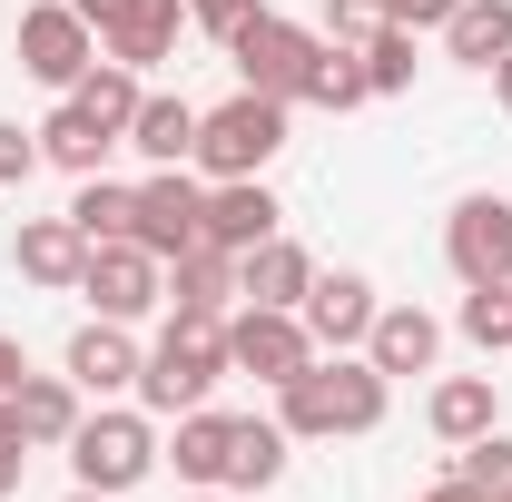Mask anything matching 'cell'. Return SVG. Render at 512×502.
Instances as JSON below:
<instances>
[{"instance_id":"cell-1","label":"cell","mask_w":512,"mask_h":502,"mask_svg":"<svg viewBox=\"0 0 512 502\" xmlns=\"http://www.w3.org/2000/svg\"><path fill=\"white\" fill-rule=\"evenodd\" d=\"M394 414V375H375V355H316L296 384H276V424L296 443H355Z\"/></svg>"},{"instance_id":"cell-2","label":"cell","mask_w":512,"mask_h":502,"mask_svg":"<svg viewBox=\"0 0 512 502\" xmlns=\"http://www.w3.org/2000/svg\"><path fill=\"white\" fill-rule=\"evenodd\" d=\"M217 384H227V315H168L158 345H148V365H138V404L158 424H178Z\"/></svg>"},{"instance_id":"cell-3","label":"cell","mask_w":512,"mask_h":502,"mask_svg":"<svg viewBox=\"0 0 512 502\" xmlns=\"http://www.w3.org/2000/svg\"><path fill=\"white\" fill-rule=\"evenodd\" d=\"M60 453H69V473H79L89 493H138L168 443H158V414H148V404H99V414H79V434H69Z\"/></svg>"},{"instance_id":"cell-4","label":"cell","mask_w":512,"mask_h":502,"mask_svg":"<svg viewBox=\"0 0 512 502\" xmlns=\"http://www.w3.org/2000/svg\"><path fill=\"white\" fill-rule=\"evenodd\" d=\"M276 148H286V99L237 89V99L197 109V158H188V168H197V178H266Z\"/></svg>"},{"instance_id":"cell-5","label":"cell","mask_w":512,"mask_h":502,"mask_svg":"<svg viewBox=\"0 0 512 502\" xmlns=\"http://www.w3.org/2000/svg\"><path fill=\"white\" fill-rule=\"evenodd\" d=\"M325 30H306V20H286V10H256V20H237L227 30V69H237V89H266V99H306V69H316Z\"/></svg>"},{"instance_id":"cell-6","label":"cell","mask_w":512,"mask_h":502,"mask_svg":"<svg viewBox=\"0 0 512 502\" xmlns=\"http://www.w3.org/2000/svg\"><path fill=\"white\" fill-rule=\"evenodd\" d=\"M306 365H316V335H306L296 306H237L227 315V375H256L276 394V384H296Z\"/></svg>"},{"instance_id":"cell-7","label":"cell","mask_w":512,"mask_h":502,"mask_svg":"<svg viewBox=\"0 0 512 502\" xmlns=\"http://www.w3.org/2000/svg\"><path fill=\"white\" fill-rule=\"evenodd\" d=\"M89 30H99V60H119V69H148L178 50V30H188V0H69Z\"/></svg>"},{"instance_id":"cell-8","label":"cell","mask_w":512,"mask_h":502,"mask_svg":"<svg viewBox=\"0 0 512 502\" xmlns=\"http://www.w3.org/2000/svg\"><path fill=\"white\" fill-rule=\"evenodd\" d=\"M79 296H89V315H109V325H138V315L168 306V266L138 247V237H99L89 266H79Z\"/></svg>"},{"instance_id":"cell-9","label":"cell","mask_w":512,"mask_h":502,"mask_svg":"<svg viewBox=\"0 0 512 502\" xmlns=\"http://www.w3.org/2000/svg\"><path fill=\"white\" fill-rule=\"evenodd\" d=\"M444 266L463 276V286H512V197H493V188L453 197V217H444Z\"/></svg>"},{"instance_id":"cell-10","label":"cell","mask_w":512,"mask_h":502,"mask_svg":"<svg viewBox=\"0 0 512 502\" xmlns=\"http://www.w3.org/2000/svg\"><path fill=\"white\" fill-rule=\"evenodd\" d=\"M89 60H99V30H89L69 0H30V10H20V69H30L40 89L69 99V89L89 79Z\"/></svg>"},{"instance_id":"cell-11","label":"cell","mask_w":512,"mask_h":502,"mask_svg":"<svg viewBox=\"0 0 512 502\" xmlns=\"http://www.w3.org/2000/svg\"><path fill=\"white\" fill-rule=\"evenodd\" d=\"M128 237L158 256H188L197 237H207V178H188V168H148L138 178V217H128Z\"/></svg>"},{"instance_id":"cell-12","label":"cell","mask_w":512,"mask_h":502,"mask_svg":"<svg viewBox=\"0 0 512 502\" xmlns=\"http://www.w3.org/2000/svg\"><path fill=\"white\" fill-rule=\"evenodd\" d=\"M375 276H355V266H316V286H306V335H316V355H365V335H375Z\"/></svg>"},{"instance_id":"cell-13","label":"cell","mask_w":512,"mask_h":502,"mask_svg":"<svg viewBox=\"0 0 512 502\" xmlns=\"http://www.w3.org/2000/svg\"><path fill=\"white\" fill-rule=\"evenodd\" d=\"M138 365H148V355H138V335H128V325H109V315H89V325L69 335V355H60V375L79 384L89 404H119V394H138Z\"/></svg>"},{"instance_id":"cell-14","label":"cell","mask_w":512,"mask_h":502,"mask_svg":"<svg viewBox=\"0 0 512 502\" xmlns=\"http://www.w3.org/2000/svg\"><path fill=\"white\" fill-rule=\"evenodd\" d=\"M276 227H286V207H276L266 178H207V247L247 256V247H266Z\"/></svg>"},{"instance_id":"cell-15","label":"cell","mask_w":512,"mask_h":502,"mask_svg":"<svg viewBox=\"0 0 512 502\" xmlns=\"http://www.w3.org/2000/svg\"><path fill=\"white\" fill-rule=\"evenodd\" d=\"M10 266L30 276V286H50V296H79V266H89V237L60 217H20V237H10Z\"/></svg>"},{"instance_id":"cell-16","label":"cell","mask_w":512,"mask_h":502,"mask_svg":"<svg viewBox=\"0 0 512 502\" xmlns=\"http://www.w3.org/2000/svg\"><path fill=\"white\" fill-rule=\"evenodd\" d=\"M306 286H316V256L296 247L286 227L237 256V306H306Z\"/></svg>"},{"instance_id":"cell-17","label":"cell","mask_w":512,"mask_h":502,"mask_svg":"<svg viewBox=\"0 0 512 502\" xmlns=\"http://www.w3.org/2000/svg\"><path fill=\"white\" fill-rule=\"evenodd\" d=\"M227 434H237V414L197 404V414H178V434H168L158 463H178V483H188V493H227Z\"/></svg>"},{"instance_id":"cell-18","label":"cell","mask_w":512,"mask_h":502,"mask_svg":"<svg viewBox=\"0 0 512 502\" xmlns=\"http://www.w3.org/2000/svg\"><path fill=\"white\" fill-rule=\"evenodd\" d=\"M168 315H237V256L207 237L188 256H168Z\"/></svg>"},{"instance_id":"cell-19","label":"cell","mask_w":512,"mask_h":502,"mask_svg":"<svg viewBox=\"0 0 512 502\" xmlns=\"http://www.w3.org/2000/svg\"><path fill=\"white\" fill-rule=\"evenodd\" d=\"M365 355H375V375H434V355H444V325H434L424 306H375Z\"/></svg>"},{"instance_id":"cell-20","label":"cell","mask_w":512,"mask_h":502,"mask_svg":"<svg viewBox=\"0 0 512 502\" xmlns=\"http://www.w3.org/2000/svg\"><path fill=\"white\" fill-rule=\"evenodd\" d=\"M424 424H434V443H473L503 424V384L493 375H444L434 394H424Z\"/></svg>"},{"instance_id":"cell-21","label":"cell","mask_w":512,"mask_h":502,"mask_svg":"<svg viewBox=\"0 0 512 502\" xmlns=\"http://www.w3.org/2000/svg\"><path fill=\"white\" fill-rule=\"evenodd\" d=\"M119 148H138L148 168H188V158H197V109H188V99H168V89H148Z\"/></svg>"},{"instance_id":"cell-22","label":"cell","mask_w":512,"mask_h":502,"mask_svg":"<svg viewBox=\"0 0 512 502\" xmlns=\"http://www.w3.org/2000/svg\"><path fill=\"white\" fill-rule=\"evenodd\" d=\"M286 453H296V434H286L276 414H237V434H227V493L286 483Z\"/></svg>"},{"instance_id":"cell-23","label":"cell","mask_w":512,"mask_h":502,"mask_svg":"<svg viewBox=\"0 0 512 502\" xmlns=\"http://www.w3.org/2000/svg\"><path fill=\"white\" fill-rule=\"evenodd\" d=\"M10 414H20V434L40 443V453H60L69 434H79V414H89V394L69 375H20V394H10Z\"/></svg>"},{"instance_id":"cell-24","label":"cell","mask_w":512,"mask_h":502,"mask_svg":"<svg viewBox=\"0 0 512 502\" xmlns=\"http://www.w3.org/2000/svg\"><path fill=\"white\" fill-rule=\"evenodd\" d=\"M109 148H119V138H109V128L89 119L79 99H60V109L40 119V168H69V178H99V168H109Z\"/></svg>"},{"instance_id":"cell-25","label":"cell","mask_w":512,"mask_h":502,"mask_svg":"<svg viewBox=\"0 0 512 502\" xmlns=\"http://www.w3.org/2000/svg\"><path fill=\"white\" fill-rule=\"evenodd\" d=\"M444 50H453L463 69H493V60L512 50V0H463V10L444 20Z\"/></svg>"},{"instance_id":"cell-26","label":"cell","mask_w":512,"mask_h":502,"mask_svg":"<svg viewBox=\"0 0 512 502\" xmlns=\"http://www.w3.org/2000/svg\"><path fill=\"white\" fill-rule=\"evenodd\" d=\"M69 99H79L89 119L109 128V138H128V119H138V99H148V79H138V69H119V60H89V79H79Z\"/></svg>"},{"instance_id":"cell-27","label":"cell","mask_w":512,"mask_h":502,"mask_svg":"<svg viewBox=\"0 0 512 502\" xmlns=\"http://www.w3.org/2000/svg\"><path fill=\"white\" fill-rule=\"evenodd\" d=\"M128 217H138V188H119V178H109V168H99V178H79V188H69V227H79V237H89V247H99V237H128Z\"/></svg>"},{"instance_id":"cell-28","label":"cell","mask_w":512,"mask_h":502,"mask_svg":"<svg viewBox=\"0 0 512 502\" xmlns=\"http://www.w3.org/2000/svg\"><path fill=\"white\" fill-rule=\"evenodd\" d=\"M414 40H424V30H404V20H384L375 40L355 50V60H365V89H375V99H404V89H414Z\"/></svg>"},{"instance_id":"cell-29","label":"cell","mask_w":512,"mask_h":502,"mask_svg":"<svg viewBox=\"0 0 512 502\" xmlns=\"http://www.w3.org/2000/svg\"><path fill=\"white\" fill-rule=\"evenodd\" d=\"M306 99H316V109H365V99H375V89H365V60L325 40V50H316V69H306Z\"/></svg>"},{"instance_id":"cell-30","label":"cell","mask_w":512,"mask_h":502,"mask_svg":"<svg viewBox=\"0 0 512 502\" xmlns=\"http://www.w3.org/2000/svg\"><path fill=\"white\" fill-rule=\"evenodd\" d=\"M463 345H483V355H512V286H463Z\"/></svg>"},{"instance_id":"cell-31","label":"cell","mask_w":512,"mask_h":502,"mask_svg":"<svg viewBox=\"0 0 512 502\" xmlns=\"http://www.w3.org/2000/svg\"><path fill=\"white\" fill-rule=\"evenodd\" d=\"M453 473H463V483H473V493L493 502L512 483V434L503 424H493V434H473V443H453Z\"/></svg>"},{"instance_id":"cell-32","label":"cell","mask_w":512,"mask_h":502,"mask_svg":"<svg viewBox=\"0 0 512 502\" xmlns=\"http://www.w3.org/2000/svg\"><path fill=\"white\" fill-rule=\"evenodd\" d=\"M316 30L335 40V50H365V40L384 30V0H325V20H316Z\"/></svg>"},{"instance_id":"cell-33","label":"cell","mask_w":512,"mask_h":502,"mask_svg":"<svg viewBox=\"0 0 512 502\" xmlns=\"http://www.w3.org/2000/svg\"><path fill=\"white\" fill-rule=\"evenodd\" d=\"M30 168H40V128L0 119V188H30Z\"/></svg>"},{"instance_id":"cell-34","label":"cell","mask_w":512,"mask_h":502,"mask_svg":"<svg viewBox=\"0 0 512 502\" xmlns=\"http://www.w3.org/2000/svg\"><path fill=\"white\" fill-rule=\"evenodd\" d=\"M30 453H40V443L20 434V414H10V394H0V502L20 493V473H30Z\"/></svg>"},{"instance_id":"cell-35","label":"cell","mask_w":512,"mask_h":502,"mask_svg":"<svg viewBox=\"0 0 512 502\" xmlns=\"http://www.w3.org/2000/svg\"><path fill=\"white\" fill-rule=\"evenodd\" d=\"M256 10H266V0H188V20L217 40V50H227V30H237V20H256Z\"/></svg>"},{"instance_id":"cell-36","label":"cell","mask_w":512,"mask_h":502,"mask_svg":"<svg viewBox=\"0 0 512 502\" xmlns=\"http://www.w3.org/2000/svg\"><path fill=\"white\" fill-rule=\"evenodd\" d=\"M463 0H384V20H404V30H444Z\"/></svg>"},{"instance_id":"cell-37","label":"cell","mask_w":512,"mask_h":502,"mask_svg":"<svg viewBox=\"0 0 512 502\" xmlns=\"http://www.w3.org/2000/svg\"><path fill=\"white\" fill-rule=\"evenodd\" d=\"M20 375H30V355H20V335H0V394H20Z\"/></svg>"},{"instance_id":"cell-38","label":"cell","mask_w":512,"mask_h":502,"mask_svg":"<svg viewBox=\"0 0 512 502\" xmlns=\"http://www.w3.org/2000/svg\"><path fill=\"white\" fill-rule=\"evenodd\" d=\"M414 502H483V493H473V483H463V473H444V483H434V493H414Z\"/></svg>"},{"instance_id":"cell-39","label":"cell","mask_w":512,"mask_h":502,"mask_svg":"<svg viewBox=\"0 0 512 502\" xmlns=\"http://www.w3.org/2000/svg\"><path fill=\"white\" fill-rule=\"evenodd\" d=\"M493 99H503V109H512V50H503V60H493Z\"/></svg>"},{"instance_id":"cell-40","label":"cell","mask_w":512,"mask_h":502,"mask_svg":"<svg viewBox=\"0 0 512 502\" xmlns=\"http://www.w3.org/2000/svg\"><path fill=\"white\" fill-rule=\"evenodd\" d=\"M69 502H119V493H89V483H79V493H69Z\"/></svg>"},{"instance_id":"cell-41","label":"cell","mask_w":512,"mask_h":502,"mask_svg":"<svg viewBox=\"0 0 512 502\" xmlns=\"http://www.w3.org/2000/svg\"><path fill=\"white\" fill-rule=\"evenodd\" d=\"M188 502H227V493H188Z\"/></svg>"},{"instance_id":"cell-42","label":"cell","mask_w":512,"mask_h":502,"mask_svg":"<svg viewBox=\"0 0 512 502\" xmlns=\"http://www.w3.org/2000/svg\"><path fill=\"white\" fill-rule=\"evenodd\" d=\"M493 502H512V483H503V493H493Z\"/></svg>"}]
</instances>
